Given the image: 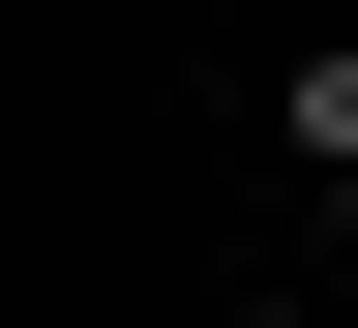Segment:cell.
Returning a JSON list of instances; mask_svg holds the SVG:
<instances>
[{"label": "cell", "instance_id": "cell-1", "mask_svg": "<svg viewBox=\"0 0 358 328\" xmlns=\"http://www.w3.org/2000/svg\"><path fill=\"white\" fill-rule=\"evenodd\" d=\"M299 179H329V209H358V30H329V60H299Z\"/></svg>", "mask_w": 358, "mask_h": 328}]
</instances>
